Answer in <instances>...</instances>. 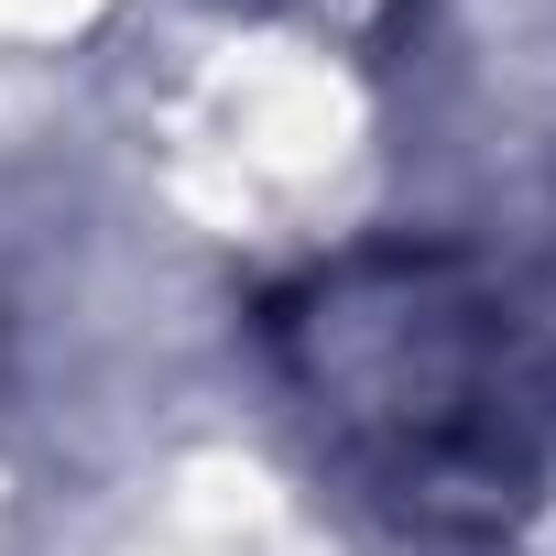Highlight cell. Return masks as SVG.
I'll list each match as a JSON object with an SVG mask.
<instances>
[{"mask_svg": "<svg viewBox=\"0 0 556 556\" xmlns=\"http://www.w3.org/2000/svg\"><path fill=\"white\" fill-rule=\"evenodd\" d=\"M317 447L426 534H502L545 491V350L491 262L437 240H371L295 273L262 306Z\"/></svg>", "mask_w": 556, "mask_h": 556, "instance_id": "cell-1", "label": "cell"}, {"mask_svg": "<svg viewBox=\"0 0 556 556\" xmlns=\"http://www.w3.org/2000/svg\"><path fill=\"white\" fill-rule=\"evenodd\" d=\"M285 12H306V23H382L393 0H285Z\"/></svg>", "mask_w": 556, "mask_h": 556, "instance_id": "cell-2", "label": "cell"}]
</instances>
